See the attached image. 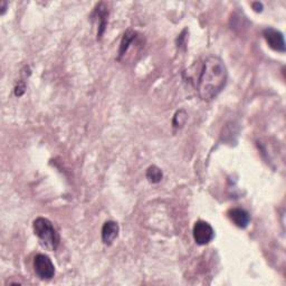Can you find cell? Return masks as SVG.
<instances>
[{
  "label": "cell",
  "instance_id": "6da1fadb",
  "mask_svg": "<svg viewBox=\"0 0 286 286\" xmlns=\"http://www.w3.org/2000/svg\"><path fill=\"white\" fill-rule=\"evenodd\" d=\"M228 81V71L225 62L218 56H208L201 65L196 88L203 101L210 102L218 96Z\"/></svg>",
  "mask_w": 286,
  "mask_h": 286
},
{
  "label": "cell",
  "instance_id": "7a4b0ae2",
  "mask_svg": "<svg viewBox=\"0 0 286 286\" xmlns=\"http://www.w3.org/2000/svg\"><path fill=\"white\" fill-rule=\"evenodd\" d=\"M34 233L38 237L41 244L48 250H56L60 245V234L57 233L52 221L44 217H38L33 223Z\"/></svg>",
  "mask_w": 286,
  "mask_h": 286
},
{
  "label": "cell",
  "instance_id": "3957f363",
  "mask_svg": "<svg viewBox=\"0 0 286 286\" xmlns=\"http://www.w3.org/2000/svg\"><path fill=\"white\" fill-rule=\"evenodd\" d=\"M34 269L35 274L43 280H49L55 275V266L52 259L45 254H38L34 258Z\"/></svg>",
  "mask_w": 286,
  "mask_h": 286
},
{
  "label": "cell",
  "instance_id": "277c9868",
  "mask_svg": "<svg viewBox=\"0 0 286 286\" xmlns=\"http://www.w3.org/2000/svg\"><path fill=\"white\" fill-rule=\"evenodd\" d=\"M194 238L198 245H207L215 238V230L209 223L205 220H198L194 226Z\"/></svg>",
  "mask_w": 286,
  "mask_h": 286
},
{
  "label": "cell",
  "instance_id": "5b68a950",
  "mask_svg": "<svg viewBox=\"0 0 286 286\" xmlns=\"http://www.w3.org/2000/svg\"><path fill=\"white\" fill-rule=\"evenodd\" d=\"M263 36L265 38L266 43H267V45L272 48L273 51L285 53L286 48H285L284 36L279 31H277V29H275V28H272V27H268V28L264 29Z\"/></svg>",
  "mask_w": 286,
  "mask_h": 286
},
{
  "label": "cell",
  "instance_id": "8992f818",
  "mask_svg": "<svg viewBox=\"0 0 286 286\" xmlns=\"http://www.w3.org/2000/svg\"><path fill=\"white\" fill-rule=\"evenodd\" d=\"M228 215L229 219L233 221L234 225H236L238 228L244 229L249 225L250 221V215L248 214L247 210H245L243 208H231L228 210Z\"/></svg>",
  "mask_w": 286,
  "mask_h": 286
},
{
  "label": "cell",
  "instance_id": "52a82bcc",
  "mask_svg": "<svg viewBox=\"0 0 286 286\" xmlns=\"http://www.w3.org/2000/svg\"><path fill=\"white\" fill-rule=\"evenodd\" d=\"M120 233V227L113 220H107L102 227V240L105 245H111Z\"/></svg>",
  "mask_w": 286,
  "mask_h": 286
},
{
  "label": "cell",
  "instance_id": "ba28073f",
  "mask_svg": "<svg viewBox=\"0 0 286 286\" xmlns=\"http://www.w3.org/2000/svg\"><path fill=\"white\" fill-rule=\"evenodd\" d=\"M105 4L101 3L97 5V7L95 8V15L97 16V18L100 19V25H98V32H97V39H101L103 33L105 31V26H106V22H107V11H106Z\"/></svg>",
  "mask_w": 286,
  "mask_h": 286
},
{
  "label": "cell",
  "instance_id": "9c48e42d",
  "mask_svg": "<svg viewBox=\"0 0 286 286\" xmlns=\"http://www.w3.org/2000/svg\"><path fill=\"white\" fill-rule=\"evenodd\" d=\"M146 176L147 179L149 180V182H151V184H159V182L162 180V177H164L161 169L157 166H151L148 168Z\"/></svg>",
  "mask_w": 286,
  "mask_h": 286
},
{
  "label": "cell",
  "instance_id": "30bf717a",
  "mask_svg": "<svg viewBox=\"0 0 286 286\" xmlns=\"http://www.w3.org/2000/svg\"><path fill=\"white\" fill-rule=\"evenodd\" d=\"M134 38H135V33L134 32L127 31L124 34V36H123V38H122L121 45H120V51H119L120 57L124 55V54L126 53V51L129 49V47L131 45V43L134 41Z\"/></svg>",
  "mask_w": 286,
  "mask_h": 286
},
{
  "label": "cell",
  "instance_id": "8fae6325",
  "mask_svg": "<svg viewBox=\"0 0 286 286\" xmlns=\"http://www.w3.org/2000/svg\"><path fill=\"white\" fill-rule=\"evenodd\" d=\"M187 113L185 110H179L176 112V114L174 115V119H172V126L175 127V129H180L185 125V123L187 121Z\"/></svg>",
  "mask_w": 286,
  "mask_h": 286
},
{
  "label": "cell",
  "instance_id": "7c38bea8",
  "mask_svg": "<svg viewBox=\"0 0 286 286\" xmlns=\"http://www.w3.org/2000/svg\"><path fill=\"white\" fill-rule=\"evenodd\" d=\"M25 90H26V85H25V83L19 82L16 85V87H15V95L22 96L25 93Z\"/></svg>",
  "mask_w": 286,
  "mask_h": 286
},
{
  "label": "cell",
  "instance_id": "4fadbf2b",
  "mask_svg": "<svg viewBox=\"0 0 286 286\" xmlns=\"http://www.w3.org/2000/svg\"><path fill=\"white\" fill-rule=\"evenodd\" d=\"M253 8L256 13H260L263 11V5L260 3H254L253 4Z\"/></svg>",
  "mask_w": 286,
  "mask_h": 286
},
{
  "label": "cell",
  "instance_id": "5bb4252c",
  "mask_svg": "<svg viewBox=\"0 0 286 286\" xmlns=\"http://www.w3.org/2000/svg\"><path fill=\"white\" fill-rule=\"evenodd\" d=\"M7 5H8V3H7V2H2V15H4L5 13H6Z\"/></svg>",
  "mask_w": 286,
  "mask_h": 286
}]
</instances>
